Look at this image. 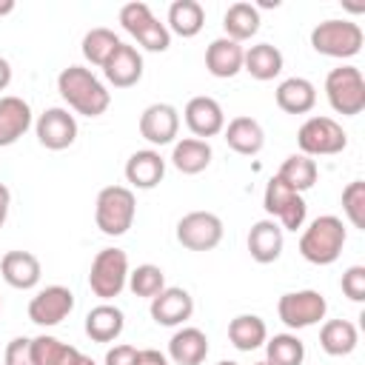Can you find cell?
Instances as JSON below:
<instances>
[{
	"label": "cell",
	"instance_id": "cell-1",
	"mask_svg": "<svg viewBox=\"0 0 365 365\" xmlns=\"http://www.w3.org/2000/svg\"><path fill=\"white\" fill-rule=\"evenodd\" d=\"M57 91L66 106L83 117H100L111 106V91L86 66H68L57 74Z\"/></svg>",
	"mask_w": 365,
	"mask_h": 365
},
{
	"label": "cell",
	"instance_id": "cell-2",
	"mask_svg": "<svg viewBox=\"0 0 365 365\" xmlns=\"http://www.w3.org/2000/svg\"><path fill=\"white\" fill-rule=\"evenodd\" d=\"M345 225L334 214H322L308 222V228L299 237V254L311 265H331L339 259L342 245H345Z\"/></svg>",
	"mask_w": 365,
	"mask_h": 365
},
{
	"label": "cell",
	"instance_id": "cell-3",
	"mask_svg": "<svg viewBox=\"0 0 365 365\" xmlns=\"http://www.w3.org/2000/svg\"><path fill=\"white\" fill-rule=\"evenodd\" d=\"M137 200L128 185H106L94 202V222L106 237H123L134 225Z\"/></svg>",
	"mask_w": 365,
	"mask_h": 365
},
{
	"label": "cell",
	"instance_id": "cell-4",
	"mask_svg": "<svg viewBox=\"0 0 365 365\" xmlns=\"http://www.w3.org/2000/svg\"><path fill=\"white\" fill-rule=\"evenodd\" d=\"M362 43H365V34L359 29V23L354 20H322L311 29V48L317 54H325V57H336V60H348L354 54L362 51Z\"/></svg>",
	"mask_w": 365,
	"mask_h": 365
},
{
	"label": "cell",
	"instance_id": "cell-5",
	"mask_svg": "<svg viewBox=\"0 0 365 365\" xmlns=\"http://www.w3.org/2000/svg\"><path fill=\"white\" fill-rule=\"evenodd\" d=\"M128 254L123 248H103L97 251V257L91 259L88 268V288L94 297H100L103 302L114 299L123 294V288L128 285Z\"/></svg>",
	"mask_w": 365,
	"mask_h": 365
},
{
	"label": "cell",
	"instance_id": "cell-6",
	"mask_svg": "<svg viewBox=\"0 0 365 365\" xmlns=\"http://www.w3.org/2000/svg\"><path fill=\"white\" fill-rule=\"evenodd\" d=\"M325 97L331 108L342 117H356L365 111V77L356 66H336L325 77Z\"/></svg>",
	"mask_w": 365,
	"mask_h": 365
},
{
	"label": "cell",
	"instance_id": "cell-7",
	"mask_svg": "<svg viewBox=\"0 0 365 365\" xmlns=\"http://www.w3.org/2000/svg\"><path fill=\"white\" fill-rule=\"evenodd\" d=\"M297 145H299V154L305 157H334L339 151H345L348 145V134L345 128L334 120V117H308L299 131H297Z\"/></svg>",
	"mask_w": 365,
	"mask_h": 365
},
{
	"label": "cell",
	"instance_id": "cell-8",
	"mask_svg": "<svg viewBox=\"0 0 365 365\" xmlns=\"http://www.w3.org/2000/svg\"><path fill=\"white\" fill-rule=\"evenodd\" d=\"M120 26L145 48V51H168L171 46V31L165 29V23H160L154 17V11L148 9V3H125L120 9Z\"/></svg>",
	"mask_w": 365,
	"mask_h": 365
},
{
	"label": "cell",
	"instance_id": "cell-9",
	"mask_svg": "<svg viewBox=\"0 0 365 365\" xmlns=\"http://www.w3.org/2000/svg\"><path fill=\"white\" fill-rule=\"evenodd\" d=\"M262 205H265V211L274 217V222L282 231H297V228L305 225L308 205H305L302 194H297L294 188H288L279 177H271L268 180L265 194H262Z\"/></svg>",
	"mask_w": 365,
	"mask_h": 365
},
{
	"label": "cell",
	"instance_id": "cell-10",
	"mask_svg": "<svg viewBox=\"0 0 365 365\" xmlns=\"http://www.w3.org/2000/svg\"><path fill=\"white\" fill-rule=\"evenodd\" d=\"M277 314L282 319V325H288L291 331L299 328H311L319 319H325L328 314V299L314 291V288H302V291H288L279 297L277 302Z\"/></svg>",
	"mask_w": 365,
	"mask_h": 365
},
{
	"label": "cell",
	"instance_id": "cell-11",
	"mask_svg": "<svg viewBox=\"0 0 365 365\" xmlns=\"http://www.w3.org/2000/svg\"><path fill=\"white\" fill-rule=\"evenodd\" d=\"M222 220L214 211H188L177 222V242L188 251H211L222 242Z\"/></svg>",
	"mask_w": 365,
	"mask_h": 365
},
{
	"label": "cell",
	"instance_id": "cell-12",
	"mask_svg": "<svg viewBox=\"0 0 365 365\" xmlns=\"http://www.w3.org/2000/svg\"><path fill=\"white\" fill-rule=\"evenodd\" d=\"M74 311V294L66 285H46L29 299V319L40 328L60 325Z\"/></svg>",
	"mask_w": 365,
	"mask_h": 365
},
{
	"label": "cell",
	"instance_id": "cell-13",
	"mask_svg": "<svg viewBox=\"0 0 365 365\" xmlns=\"http://www.w3.org/2000/svg\"><path fill=\"white\" fill-rule=\"evenodd\" d=\"M34 134H37V143L48 151H63L68 148L74 140H77V120L68 108H60V106H51L46 108L37 123H34Z\"/></svg>",
	"mask_w": 365,
	"mask_h": 365
},
{
	"label": "cell",
	"instance_id": "cell-14",
	"mask_svg": "<svg viewBox=\"0 0 365 365\" xmlns=\"http://www.w3.org/2000/svg\"><path fill=\"white\" fill-rule=\"evenodd\" d=\"M182 117H185V125L188 131L197 137V140H208V137H217L222 134L225 128V111L222 106L208 97V94H197L185 103L182 108Z\"/></svg>",
	"mask_w": 365,
	"mask_h": 365
},
{
	"label": "cell",
	"instance_id": "cell-15",
	"mask_svg": "<svg viewBox=\"0 0 365 365\" xmlns=\"http://www.w3.org/2000/svg\"><path fill=\"white\" fill-rule=\"evenodd\" d=\"M180 131V111L171 103H151L140 114V137L151 145L174 143Z\"/></svg>",
	"mask_w": 365,
	"mask_h": 365
},
{
	"label": "cell",
	"instance_id": "cell-16",
	"mask_svg": "<svg viewBox=\"0 0 365 365\" xmlns=\"http://www.w3.org/2000/svg\"><path fill=\"white\" fill-rule=\"evenodd\" d=\"M194 314V297L185 288L165 285L154 299H151V319L165 328H177L188 322Z\"/></svg>",
	"mask_w": 365,
	"mask_h": 365
},
{
	"label": "cell",
	"instance_id": "cell-17",
	"mask_svg": "<svg viewBox=\"0 0 365 365\" xmlns=\"http://www.w3.org/2000/svg\"><path fill=\"white\" fill-rule=\"evenodd\" d=\"M125 182L131 188H140V191H151L163 182L165 177V160L160 151L154 148H143V151H134L128 160H125Z\"/></svg>",
	"mask_w": 365,
	"mask_h": 365
},
{
	"label": "cell",
	"instance_id": "cell-18",
	"mask_svg": "<svg viewBox=\"0 0 365 365\" xmlns=\"http://www.w3.org/2000/svg\"><path fill=\"white\" fill-rule=\"evenodd\" d=\"M103 74L114 88H131L143 80V54L134 46L120 43L117 51L106 60Z\"/></svg>",
	"mask_w": 365,
	"mask_h": 365
},
{
	"label": "cell",
	"instance_id": "cell-19",
	"mask_svg": "<svg viewBox=\"0 0 365 365\" xmlns=\"http://www.w3.org/2000/svg\"><path fill=\"white\" fill-rule=\"evenodd\" d=\"M245 245H248V254L254 262H259V265L277 262L282 254V245H285V231L274 220H259L251 225Z\"/></svg>",
	"mask_w": 365,
	"mask_h": 365
},
{
	"label": "cell",
	"instance_id": "cell-20",
	"mask_svg": "<svg viewBox=\"0 0 365 365\" xmlns=\"http://www.w3.org/2000/svg\"><path fill=\"white\" fill-rule=\"evenodd\" d=\"M0 277L17 291H31L40 282L43 268L31 251H6L0 257Z\"/></svg>",
	"mask_w": 365,
	"mask_h": 365
},
{
	"label": "cell",
	"instance_id": "cell-21",
	"mask_svg": "<svg viewBox=\"0 0 365 365\" xmlns=\"http://www.w3.org/2000/svg\"><path fill=\"white\" fill-rule=\"evenodd\" d=\"M242 57H245L242 43H234L228 37H217L205 48V68L211 77L228 80V77H237L242 71Z\"/></svg>",
	"mask_w": 365,
	"mask_h": 365
},
{
	"label": "cell",
	"instance_id": "cell-22",
	"mask_svg": "<svg viewBox=\"0 0 365 365\" xmlns=\"http://www.w3.org/2000/svg\"><path fill=\"white\" fill-rule=\"evenodd\" d=\"M208 356V336L194 325H182L168 339V359L174 365H202Z\"/></svg>",
	"mask_w": 365,
	"mask_h": 365
},
{
	"label": "cell",
	"instance_id": "cell-23",
	"mask_svg": "<svg viewBox=\"0 0 365 365\" xmlns=\"http://www.w3.org/2000/svg\"><path fill=\"white\" fill-rule=\"evenodd\" d=\"M31 128V106L23 97H0V148L14 145Z\"/></svg>",
	"mask_w": 365,
	"mask_h": 365
},
{
	"label": "cell",
	"instance_id": "cell-24",
	"mask_svg": "<svg viewBox=\"0 0 365 365\" xmlns=\"http://www.w3.org/2000/svg\"><path fill=\"white\" fill-rule=\"evenodd\" d=\"M222 134H225L228 148L237 151V154H242V157H254V154H259L262 145H265V131H262V125H259L254 117H245V114L228 120V125L222 128Z\"/></svg>",
	"mask_w": 365,
	"mask_h": 365
},
{
	"label": "cell",
	"instance_id": "cell-25",
	"mask_svg": "<svg viewBox=\"0 0 365 365\" xmlns=\"http://www.w3.org/2000/svg\"><path fill=\"white\" fill-rule=\"evenodd\" d=\"M274 100L285 114H308L317 106V86L305 77H285L277 86Z\"/></svg>",
	"mask_w": 365,
	"mask_h": 365
},
{
	"label": "cell",
	"instance_id": "cell-26",
	"mask_svg": "<svg viewBox=\"0 0 365 365\" xmlns=\"http://www.w3.org/2000/svg\"><path fill=\"white\" fill-rule=\"evenodd\" d=\"M125 328V314L111 305V302H100L86 314V334L94 342H114Z\"/></svg>",
	"mask_w": 365,
	"mask_h": 365
},
{
	"label": "cell",
	"instance_id": "cell-27",
	"mask_svg": "<svg viewBox=\"0 0 365 365\" xmlns=\"http://www.w3.org/2000/svg\"><path fill=\"white\" fill-rule=\"evenodd\" d=\"M211 143L208 140H197V137H182L174 143L171 148V165L180 174H200L211 165Z\"/></svg>",
	"mask_w": 365,
	"mask_h": 365
},
{
	"label": "cell",
	"instance_id": "cell-28",
	"mask_svg": "<svg viewBox=\"0 0 365 365\" xmlns=\"http://www.w3.org/2000/svg\"><path fill=\"white\" fill-rule=\"evenodd\" d=\"M265 339H268V325L257 314H237L228 322V342L242 354H251V351L262 348Z\"/></svg>",
	"mask_w": 365,
	"mask_h": 365
},
{
	"label": "cell",
	"instance_id": "cell-29",
	"mask_svg": "<svg viewBox=\"0 0 365 365\" xmlns=\"http://www.w3.org/2000/svg\"><path fill=\"white\" fill-rule=\"evenodd\" d=\"M282 66H285V57H282V51H279L277 46H271V43H257V46L245 48L242 71H248V74H251L254 80H259V83L279 77Z\"/></svg>",
	"mask_w": 365,
	"mask_h": 365
},
{
	"label": "cell",
	"instance_id": "cell-30",
	"mask_svg": "<svg viewBox=\"0 0 365 365\" xmlns=\"http://www.w3.org/2000/svg\"><path fill=\"white\" fill-rule=\"evenodd\" d=\"M259 9L254 3H231L222 14V29H225V37L234 40V43H242V40H251L257 31H259Z\"/></svg>",
	"mask_w": 365,
	"mask_h": 365
},
{
	"label": "cell",
	"instance_id": "cell-31",
	"mask_svg": "<svg viewBox=\"0 0 365 365\" xmlns=\"http://www.w3.org/2000/svg\"><path fill=\"white\" fill-rule=\"evenodd\" d=\"M83 351L60 342L51 334H40L31 339V365H80Z\"/></svg>",
	"mask_w": 365,
	"mask_h": 365
},
{
	"label": "cell",
	"instance_id": "cell-32",
	"mask_svg": "<svg viewBox=\"0 0 365 365\" xmlns=\"http://www.w3.org/2000/svg\"><path fill=\"white\" fill-rule=\"evenodd\" d=\"M359 342V331L348 319H328L319 328V345L328 356H348Z\"/></svg>",
	"mask_w": 365,
	"mask_h": 365
},
{
	"label": "cell",
	"instance_id": "cell-33",
	"mask_svg": "<svg viewBox=\"0 0 365 365\" xmlns=\"http://www.w3.org/2000/svg\"><path fill=\"white\" fill-rule=\"evenodd\" d=\"M205 26V9L197 0H174L168 6V23L165 29L177 37H197Z\"/></svg>",
	"mask_w": 365,
	"mask_h": 365
},
{
	"label": "cell",
	"instance_id": "cell-34",
	"mask_svg": "<svg viewBox=\"0 0 365 365\" xmlns=\"http://www.w3.org/2000/svg\"><path fill=\"white\" fill-rule=\"evenodd\" d=\"M277 177H279L288 188H294L297 194H302V191L314 188V182H317V177H319V168H317V160H311V157H305V154H291V157L282 160Z\"/></svg>",
	"mask_w": 365,
	"mask_h": 365
},
{
	"label": "cell",
	"instance_id": "cell-35",
	"mask_svg": "<svg viewBox=\"0 0 365 365\" xmlns=\"http://www.w3.org/2000/svg\"><path fill=\"white\" fill-rule=\"evenodd\" d=\"M265 362L268 365H302L305 345L297 334H274L265 339Z\"/></svg>",
	"mask_w": 365,
	"mask_h": 365
},
{
	"label": "cell",
	"instance_id": "cell-36",
	"mask_svg": "<svg viewBox=\"0 0 365 365\" xmlns=\"http://www.w3.org/2000/svg\"><path fill=\"white\" fill-rule=\"evenodd\" d=\"M123 40L111 31V29H103V26H97V29H91V31H86L83 34V43H80V51H83V57L91 63V66H106V60L117 51V46H120Z\"/></svg>",
	"mask_w": 365,
	"mask_h": 365
},
{
	"label": "cell",
	"instance_id": "cell-37",
	"mask_svg": "<svg viewBox=\"0 0 365 365\" xmlns=\"http://www.w3.org/2000/svg\"><path fill=\"white\" fill-rule=\"evenodd\" d=\"M128 288H131L134 297L154 299V297L165 288V274H163L160 265L143 262V265H137L134 271H128Z\"/></svg>",
	"mask_w": 365,
	"mask_h": 365
},
{
	"label": "cell",
	"instance_id": "cell-38",
	"mask_svg": "<svg viewBox=\"0 0 365 365\" xmlns=\"http://www.w3.org/2000/svg\"><path fill=\"white\" fill-rule=\"evenodd\" d=\"M342 211L354 228H365V182L354 180L342 188Z\"/></svg>",
	"mask_w": 365,
	"mask_h": 365
},
{
	"label": "cell",
	"instance_id": "cell-39",
	"mask_svg": "<svg viewBox=\"0 0 365 365\" xmlns=\"http://www.w3.org/2000/svg\"><path fill=\"white\" fill-rule=\"evenodd\" d=\"M342 294L351 299V302H362L365 299V265H351L345 274H342Z\"/></svg>",
	"mask_w": 365,
	"mask_h": 365
},
{
	"label": "cell",
	"instance_id": "cell-40",
	"mask_svg": "<svg viewBox=\"0 0 365 365\" xmlns=\"http://www.w3.org/2000/svg\"><path fill=\"white\" fill-rule=\"evenodd\" d=\"M3 365H31V339L14 336L3 351Z\"/></svg>",
	"mask_w": 365,
	"mask_h": 365
},
{
	"label": "cell",
	"instance_id": "cell-41",
	"mask_svg": "<svg viewBox=\"0 0 365 365\" xmlns=\"http://www.w3.org/2000/svg\"><path fill=\"white\" fill-rule=\"evenodd\" d=\"M134 362H137V348L134 345L120 342V345L106 351V365H134Z\"/></svg>",
	"mask_w": 365,
	"mask_h": 365
},
{
	"label": "cell",
	"instance_id": "cell-42",
	"mask_svg": "<svg viewBox=\"0 0 365 365\" xmlns=\"http://www.w3.org/2000/svg\"><path fill=\"white\" fill-rule=\"evenodd\" d=\"M134 365H168V356L154 351V348H143V351H137V362Z\"/></svg>",
	"mask_w": 365,
	"mask_h": 365
},
{
	"label": "cell",
	"instance_id": "cell-43",
	"mask_svg": "<svg viewBox=\"0 0 365 365\" xmlns=\"http://www.w3.org/2000/svg\"><path fill=\"white\" fill-rule=\"evenodd\" d=\"M9 208H11V191H9V185L0 182V228L9 220Z\"/></svg>",
	"mask_w": 365,
	"mask_h": 365
},
{
	"label": "cell",
	"instance_id": "cell-44",
	"mask_svg": "<svg viewBox=\"0 0 365 365\" xmlns=\"http://www.w3.org/2000/svg\"><path fill=\"white\" fill-rule=\"evenodd\" d=\"M11 83V63L6 57H0V91H6Z\"/></svg>",
	"mask_w": 365,
	"mask_h": 365
},
{
	"label": "cell",
	"instance_id": "cell-45",
	"mask_svg": "<svg viewBox=\"0 0 365 365\" xmlns=\"http://www.w3.org/2000/svg\"><path fill=\"white\" fill-rule=\"evenodd\" d=\"M11 11H14V0H0V17H6Z\"/></svg>",
	"mask_w": 365,
	"mask_h": 365
},
{
	"label": "cell",
	"instance_id": "cell-46",
	"mask_svg": "<svg viewBox=\"0 0 365 365\" xmlns=\"http://www.w3.org/2000/svg\"><path fill=\"white\" fill-rule=\"evenodd\" d=\"M80 365H97V362H94L91 356H86V354H83V359H80Z\"/></svg>",
	"mask_w": 365,
	"mask_h": 365
},
{
	"label": "cell",
	"instance_id": "cell-47",
	"mask_svg": "<svg viewBox=\"0 0 365 365\" xmlns=\"http://www.w3.org/2000/svg\"><path fill=\"white\" fill-rule=\"evenodd\" d=\"M217 365H240V362H234V359H222V362H217Z\"/></svg>",
	"mask_w": 365,
	"mask_h": 365
},
{
	"label": "cell",
	"instance_id": "cell-48",
	"mask_svg": "<svg viewBox=\"0 0 365 365\" xmlns=\"http://www.w3.org/2000/svg\"><path fill=\"white\" fill-rule=\"evenodd\" d=\"M254 365H268V362H265V359H259V362H254Z\"/></svg>",
	"mask_w": 365,
	"mask_h": 365
},
{
	"label": "cell",
	"instance_id": "cell-49",
	"mask_svg": "<svg viewBox=\"0 0 365 365\" xmlns=\"http://www.w3.org/2000/svg\"><path fill=\"white\" fill-rule=\"evenodd\" d=\"M0 308H3V302H0Z\"/></svg>",
	"mask_w": 365,
	"mask_h": 365
}]
</instances>
